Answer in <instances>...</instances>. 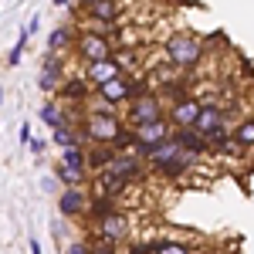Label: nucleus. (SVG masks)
<instances>
[{
	"mask_svg": "<svg viewBox=\"0 0 254 254\" xmlns=\"http://www.w3.org/2000/svg\"><path fill=\"white\" fill-rule=\"evenodd\" d=\"M78 129H81V139H85V142H92V146H116L119 136H122L129 126H122L116 112H98V109H88V116L78 122Z\"/></svg>",
	"mask_w": 254,
	"mask_h": 254,
	"instance_id": "1",
	"label": "nucleus"
},
{
	"mask_svg": "<svg viewBox=\"0 0 254 254\" xmlns=\"http://www.w3.org/2000/svg\"><path fill=\"white\" fill-rule=\"evenodd\" d=\"M149 88H146V81H139L132 78L129 71H122V75H116L112 81H105V85H98L95 88V95L105 102V105H112V109H119V105H129L132 98L139 95H146Z\"/></svg>",
	"mask_w": 254,
	"mask_h": 254,
	"instance_id": "2",
	"label": "nucleus"
},
{
	"mask_svg": "<svg viewBox=\"0 0 254 254\" xmlns=\"http://www.w3.org/2000/svg\"><path fill=\"white\" fill-rule=\"evenodd\" d=\"M166 64L170 68H176V71H190V68H196L200 61H203V44L196 38H190V34H176V38L166 41Z\"/></svg>",
	"mask_w": 254,
	"mask_h": 254,
	"instance_id": "3",
	"label": "nucleus"
},
{
	"mask_svg": "<svg viewBox=\"0 0 254 254\" xmlns=\"http://www.w3.org/2000/svg\"><path fill=\"white\" fill-rule=\"evenodd\" d=\"M173 122L170 119H159V122H146V126H136L132 129V136H136V153L142 159H149V153L163 146V142H170L173 139Z\"/></svg>",
	"mask_w": 254,
	"mask_h": 254,
	"instance_id": "4",
	"label": "nucleus"
},
{
	"mask_svg": "<svg viewBox=\"0 0 254 254\" xmlns=\"http://www.w3.org/2000/svg\"><path fill=\"white\" fill-rule=\"evenodd\" d=\"M75 51H78V58L85 61V64L116 58V48H112L109 34H102V31H95V27H88V31H81V34H78V41H75Z\"/></svg>",
	"mask_w": 254,
	"mask_h": 254,
	"instance_id": "5",
	"label": "nucleus"
},
{
	"mask_svg": "<svg viewBox=\"0 0 254 254\" xmlns=\"http://www.w3.org/2000/svg\"><path fill=\"white\" fill-rule=\"evenodd\" d=\"M159 119H166V105H163V98L153 95V92L132 98V102L126 105V122H129V129L146 126V122H159Z\"/></svg>",
	"mask_w": 254,
	"mask_h": 254,
	"instance_id": "6",
	"label": "nucleus"
},
{
	"mask_svg": "<svg viewBox=\"0 0 254 254\" xmlns=\"http://www.w3.org/2000/svg\"><path fill=\"white\" fill-rule=\"evenodd\" d=\"M92 210V196L85 193L81 187H64L58 193V214L68 217V220H78Z\"/></svg>",
	"mask_w": 254,
	"mask_h": 254,
	"instance_id": "7",
	"label": "nucleus"
},
{
	"mask_svg": "<svg viewBox=\"0 0 254 254\" xmlns=\"http://www.w3.org/2000/svg\"><path fill=\"white\" fill-rule=\"evenodd\" d=\"M200 109H203V102H196V98H176L170 102V109H166V119L173 122V129H193L196 119H200Z\"/></svg>",
	"mask_w": 254,
	"mask_h": 254,
	"instance_id": "8",
	"label": "nucleus"
},
{
	"mask_svg": "<svg viewBox=\"0 0 254 254\" xmlns=\"http://www.w3.org/2000/svg\"><path fill=\"white\" fill-rule=\"evenodd\" d=\"M38 85H41V92H44V95H55L61 85H64V64H61V55H55V51H48V55H44Z\"/></svg>",
	"mask_w": 254,
	"mask_h": 254,
	"instance_id": "9",
	"label": "nucleus"
},
{
	"mask_svg": "<svg viewBox=\"0 0 254 254\" xmlns=\"http://www.w3.org/2000/svg\"><path fill=\"white\" fill-rule=\"evenodd\" d=\"M92 231H98L102 237L122 244V241L129 237V217L122 214V210H112V214H105V217H95V227H92Z\"/></svg>",
	"mask_w": 254,
	"mask_h": 254,
	"instance_id": "10",
	"label": "nucleus"
},
{
	"mask_svg": "<svg viewBox=\"0 0 254 254\" xmlns=\"http://www.w3.org/2000/svg\"><path fill=\"white\" fill-rule=\"evenodd\" d=\"M116 176H122L126 183H136L139 176H142V170H146V159L139 156L136 149H129V153H119L116 159H112V166H109Z\"/></svg>",
	"mask_w": 254,
	"mask_h": 254,
	"instance_id": "11",
	"label": "nucleus"
},
{
	"mask_svg": "<svg viewBox=\"0 0 254 254\" xmlns=\"http://www.w3.org/2000/svg\"><path fill=\"white\" fill-rule=\"evenodd\" d=\"M92 187H95L92 196H122L126 190H129V183H126L122 176H116L112 170H98L95 180H92Z\"/></svg>",
	"mask_w": 254,
	"mask_h": 254,
	"instance_id": "12",
	"label": "nucleus"
},
{
	"mask_svg": "<svg viewBox=\"0 0 254 254\" xmlns=\"http://www.w3.org/2000/svg\"><path fill=\"white\" fill-rule=\"evenodd\" d=\"M220 126H227V116H224V109L217 105V102H203V109H200V119H196V132H203V136H210L214 129Z\"/></svg>",
	"mask_w": 254,
	"mask_h": 254,
	"instance_id": "13",
	"label": "nucleus"
},
{
	"mask_svg": "<svg viewBox=\"0 0 254 254\" xmlns=\"http://www.w3.org/2000/svg\"><path fill=\"white\" fill-rule=\"evenodd\" d=\"M116 75H122V64H119L116 58H109V61H92V64L85 68V78L92 81V88L105 85V81H112Z\"/></svg>",
	"mask_w": 254,
	"mask_h": 254,
	"instance_id": "14",
	"label": "nucleus"
},
{
	"mask_svg": "<svg viewBox=\"0 0 254 254\" xmlns=\"http://www.w3.org/2000/svg\"><path fill=\"white\" fill-rule=\"evenodd\" d=\"M173 139L187 149V153H193V156H203V153H210V139L203 136V132H196V129H176Z\"/></svg>",
	"mask_w": 254,
	"mask_h": 254,
	"instance_id": "15",
	"label": "nucleus"
},
{
	"mask_svg": "<svg viewBox=\"0 0 254 254\" xmlns=\"http://www.w3.org/2000/svg\"><path fill=\"white\" fill-rule=\"evenodd\" d=\"M41 122L51 126V129H58V126H75V122H71V112H68V105H61V102H55V98L41 105Z\"/></svg>",
	"mask_w": 254,
	"mask_h": 254,
	"instance_id": "16",
	"label": "nucleus"
},
{
	"mask_svg": "<svg viewBox=\"0 0 254 254\" xmlns=\"http://www.w3.org/2000/svg\"><path fill=\"white\" fill-rule=\"evenodd\" d=\"M58 95L68 98L71 105H81L85 98L92 95V81H88V78H64V85L58 88Z\"/></svg>",
	"mask_w": 254,
	"mask_h": 254,
	"instance_id": "17",
	"label": "nucleus"
},
{
	"mask_svg": "<svg viewBox=\"0 0 254 254\" xmlns=\"http://www.w3.org/2000/svg\"><path fill=\"white\" fill-rule=\"evenodd\" d=\"M88 10V20L92 24H116L119 20V0H98V3H92V7H85Z\"/></svg>",
	"mask_w": 254,
	"mask_h": 254,
	"instance_id": "18",
	"label": "nucleus"
},
{
	"mask_svg": "<svg viewBox=\"0 0 254 254\" xmlns=\"http://www.w3.org/2000/svg\"><path fill=\"white\" fill-rule=\"evenodd\" d=\"M75 41H78V38H75V27H68V24H58V27L51 31V38H48V51L61 55V51H68Z\"/></svg>",
	"mask_w": 254,
	"mask_h": 254,
	"instance_id": "19",
	"label": "nucleus"
},
{
	"mask_svg": "<svg viewBox=\"0 0 254 254\" xmlns=\"http://www.w3.org/2000/svg\"><path fill=\"white\" fill-rule=\"evenodd\" d=\"M55 176H58L64 187H85L88 170H85V166H71V163H58V166H55Z\"/></svg>",
	"mask_w": 254,
	"mask_h": 254,
	"instance_id": "20",
	"label": "nucleus"
},
{
	"mask_svg": "<svg viewBox=\"0 0 254 254\" xmlns=\"http://www.w3.org/2000/svg\"><path fill=\"white\" fill-rule=\"evenodd\" d=\"M51 132H55V136H51V142H55V146H61V149H68V146H81V142H85L78 126H58V129H51Z\"/></svg>",
	"mask_w": 254,
	"mask_h": 254,
	"instance_id": "21",
	"label": "nucleus"
},
{
	"mask_svg": "<svg viewBox=\"0 0 254 254\" xmlns=\"http://www.w3.org/2000/svg\"><path fill=\"white\" fill-rule=\"evenodd\" d=\"M231 132H234L237 146H241L244 153H248V149H254V119H241V122H237Z\"/></svg>",
	"mask_w": 254,
	"mask_h": 254,
	"instance_id": "22",
	"label": "nucleus"
},
{
	"mask_svg": "<svg viewBox=\"0 0 254 254\" xmlns=\"http://www.w3.org/2000/svg\"><path fill=\"white\" fill-rule=\"evenodd\" d=\"M88 248H92V254H119L122 244H116V241L102 237L98 231H92V234H88Z\"/></svg>",
	"mask_w": 254,
	"mask_h": 254,
	"instance_id": "23",
	"label": "nucleus"
},
{
	"mask_svg": "<svg viewBox=\"0 0 254 254\" xmlns=\"http://www.w3.org/2000/svg\"><path fill=\"white\" fill-rule=\"evenodd\" d=\"M61 163H71V166H85V170H88V153H85V146H68V149H61Z\"/></svg>",
	"mask_w": 254,
	"mask_h": 254,
	"instance_id": "24",
	"label": "nucleus"
},
{
	"mask_svg": "<svg viewBox=\"0 0 254 254\" xmlns=\"http://www.w3.org/2000/svg\"><path fill=\"white\" fill-rule=\"evenodd\" d=\"M27 38H31V34H27V31H20L17 44L7 51V64H10V68H14V64H20V55H24V48H27Z\"/></svg>",
	"mask_w": 254,
	"mask_h": 254,
	"instance_id": "25",
	"label": "nucleus"
},
{
	"mask_svg": "<svg viewBox=\"0 0 254 254\" xmlns=\"http://www.w3.org/2000/svg\"><path fill=\"white\" fill-rule=\"evenodd\" d=\"M156 254H190V244H180V241H159Z\"/></svg>",
	"mask_w": 254,
	"mask_h": 254,
	"instance_id": "26",
	"label": "nucleus"
},
{
	"mask_svg": "<svg viewBox=\"0 0 254 254\" xmlns=\"http://www.w3.org/2000/svg\"><path fill=\"white\" fill-rule=\"evenodd\" d=\"M27 149H31V153H34V156H44V149H48V142H44V139H41V136H34V139H31V146H27Z\"/></svg>",
	"mask_w": 254,
	"mask_h": 254,
	"instance_id": "27",
	"label": "nucleus"
},
{
	"mask_svg": "<svg viewBox=\"0 0 254 254\" xmlns=\"http://www.w3.org/2000/svg\"><path fill=\"white\" fill-rule=\"evenodd\" d=\"M68 254H92V248H88V241H71Z\"/></svg>",
	"mask_w": 254,
	"mask_h": 254,
	"instance_id": "28",
	"label": "nucleus"
},
{
	"mask_svg": "<svg viewBox=\"0 0 254 254\" xmlns=\"http://www.w3.org/2000/svg\"><path fill=\"white\" fill-rule=\"evenodd\" d=\"M31 139H34V136H31V126L24 122V126H20V132H17V142H20V146H31Z\"/></svg>",
	"mask_w": 254,
	"mask_h": 254,
	"instance_id": "29",
	"label": "nucleus"
},
{
	"mask_svg": "<svg viewBox=\"0 0 254 254\" xmlns=\"http://www.w3.org/2000/svg\"><path fill=\"white\" fill-rule=\"evenodd\" d=\"M38 27H41V17H38V14H34V17L27 20V27H24V31H27V34H34V31H38Z\"/></svg>",
	"mask_w": 254,
	"mask_h": 254,
	"instance_id": "30",
	"label": "nucleus"
},
{
	"mask_svg": "<svg viewBox=\"0 0 254 254\" xmlns=\"http://www.w3.org/2000/svg\"><path fill=\"white\" fill-rule=\"evenodd\" d=\"M31 254H41V244H38V241H31Z\"/></svg>",
	"mask_w": 254,
	"mask_h": 254,
	"instance_id": "31",
	"label": "nucleus"
},
{
	"mask_svg": "<svg viewBox=\"0 0 254 254\" xmlns=\"http://www.w3.org/2000/svg\"><path fill=\"white\" fill-rule=\"evenodd\" d=\"M51 3H55V7H68V0H51Z\"/></svg>",
	"mask_w": 254,
	"mask_h": 254,
	"instance_id": "32",
	"label": "nucleus"
},
{
	"mask_svg": "<svg viewBox=\"0 0 254 254\" xmlns=\"http://www.w3.org/2000/svg\"><path fill=\"white\" fill-rule=\"evenodd\" d=\"M81 7H92V3H98V0H78Z\"/></svg>",
	"mask_w": 254,
	"mask_h": 254,
	"instance_id": "33",
	"label": "nucleus"
}]
</instances>
